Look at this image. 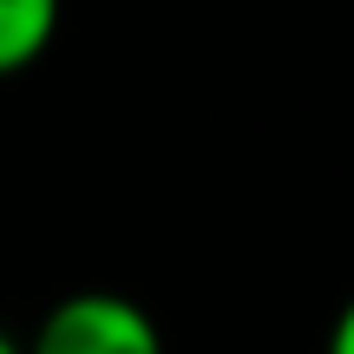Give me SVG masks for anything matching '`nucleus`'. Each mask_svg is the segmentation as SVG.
Here are the masks:
<instances>
[{"instance_id": "f257e3e1", "label": "nucleus", "mask_w": 354, "mask_h": 354, "mask_svg": "<svg viewBox=\"0 0 354 354\" xmlns=\"http://www.w3.org/2000/svg\"><path fill=\"white\" fill-rule=\"evenodd\" d=\"M26 354H165V335L131 295L86 289V295H66L39 322Z\"/></svg>"}, {"instance_id": "f03ea898", "label": "nucleus", "mask_w": 354, "mask_h": 354, "mask_svg": "<svg viewBox=\"0 0 354 354\" xmlns=\"http://www.w3.org/2000/svg\"><path fill=\"white\" fill-rule=\"evenodd\" d=\"M59 33V0H0V79L26 73Z\"/></svg>"}, {"instance_id": "7ed1b4c3", "label": "nucleus", "mask_w": 354, "mask_h": 354, "mask_svg": "<svg viewBox=\"0 0 354 354\" xmlns=\"http://www.w3.org/2000/svg\"><path fill=\"white\" fill-rule=\"evenodd\" d=\"M328 354H354V302L342 308V322H335V335H328Z\"/></svg>"}, {"instance_id": "20e7f679", "label": "nucleus", "mask_w": 354, "mask_h": 354, "mask_svg": "<svg viewBox=\"0 0 354 354\" xmlns=\"http://www.w3.org/2000/svg\"><path fill=\"white\" fill-rule=\"evenodd\" d=\"M0 354H26V348H13V342H7V328H0Z\"/></svg>"}]
</instances>
